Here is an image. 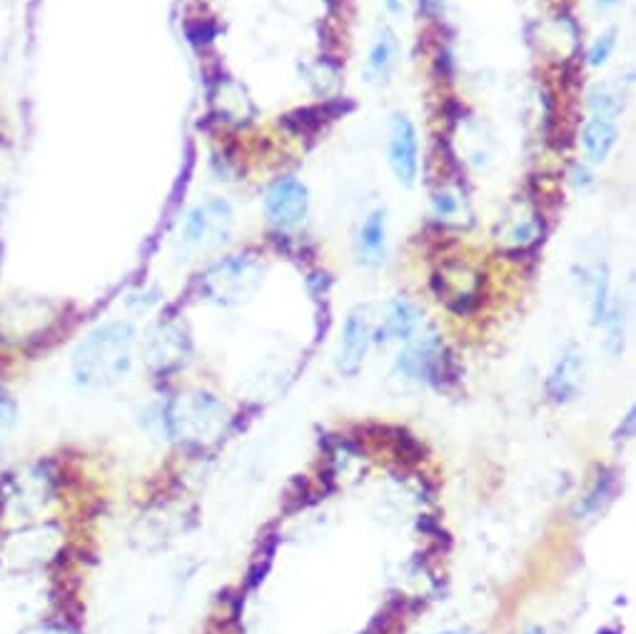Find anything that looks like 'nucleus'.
Masks as SVG:
<instances>
[{
	"instance_id": "1",
	"label": "nucleus",
	"mask_w": 636,
	"mask_h": 634,
	"mask_svg": "<svg viewBox=\"0 0 636 634\" xmlns=\"http://www.w3.org/2000/svg\"><path fill=\"white\" fill-rule=\"evenodd\" d=\"M138 332L128 320H108L88 332L70 357L75 385L108 387L125 380L133 370Z\"/></svg>"
},
{
	"instance_id": "2",
	"label": "nucleus",
	"mask_w": 636,
	"mask_h": 634,
	"mask_svg": "<svg viewBox=\"0 0 636 634\" xmlns=\"http://www.w3.org/2000/svg\"><path fill=\"white\" fill-rule=\"evenodd\" d=\"M262 280V263L255 255H230L200 275V295L217 305H237L250 298Z\"/></svg>"
},
{
	"instance_id": "3",
	"label": "nucleus",
	"mask_w": 636,
	"mask_h": 634,
	"mask_svg": "<svg viewBox=\"0 0 636 634\" xmlns=\"http://www.w3.org/2000/svg\"><path fill=\"white\" fill-rule=\"evenodd\" d=\"M232 223H235L232 205L222 198H210L205 203L193 205L183 215L178 233H175V245L185 253L217 248L230 238Z\"/></svg>"
},
{
	"instance_id": "4",
	"label": "nucleus",
	"mask_w": 636,
	"mask_h": 634,
	"mask_svg": "<svg viewBox=\"0 0 636 634\" xmlns=\"http://www.w3.org/2000/svg\"><path fill=\"white\" fill-rule=\"evenodd\" d=\"M307 213H310V193L307 185L300 183L292 175L277 178L275 183L267 188L265 193V218L270 220L275 228L290 230L305 223Z\"/></svg>"
},
{
	"instance_id": "5",
	"label": "nucleus",
	"mask_w": 636,
	"mask_h": 634,
	"mask_svg": "<svg viewBox=\"0 0 636 634\" xmlns=\"http://www.w3.org/2000/svg\"><path fill=\"white\" fill-rule=\"evenodd\" d=\"M387 155H390V168L400 185L412 188L417 173H420V138H417V128L412 125V120L405 115L392 118Z\"/></svg>"
},
{
	"instance_id": "6",
	"label": "nucleus",
	"mask_w": 636,
	"mask_h": 634,
	"mask_svg": "<svg viewBox=\"0 0 636 634\" xmlns=\"http://www.w3.org/2000/svg\"><path fill=\"white\" fill-rule=\"evenodd\" d=\"M372 342V320L370 308L360 305L347 315L345 327H342L340 352H337V370L347 377H355L360 367L365 365L367 350Z\"/></svg>"
},
{
	"instance_id": "7",
	"label": "nucleus",
	"mask_w": 636,
	"mask_h": 634,
	"mask_svg": "<svg viewBox=\"0 0 636 634\" xmlns=\"http://www.w3.org/2000/svg\"><path fill=\"white\" fill-rule=\"evenodd\" d=\"M190 355V340L178 325H163L160 322L153 332H150L148 342H145V360L148 367L158 375H168V372L178 370L185 365Z\"/></svg>"
},
{
	"instance_id": "8",
	"label": "nucleus",
	"mask_w": 636,
	"mask_h": 634,
	"mask_svg": "<svg viewBox=\"0 0 636 634\" xmlns=\"http://www.w3.org/2000/svg\"><path fill=\"white\" fill-rule=\"evenodd\" d=\"M442 342L434 335L420 337L417 342H410L405 352L397 357V370L410 380H434L442 370Z\"/></svg>"
},
{
	"instance_id": "9",
	"label": "nucleus",
	"mask_w": 636,
	"mask_h": 634,
	"mask_svg": "<svg viewBox=\"0 0 636 634\" xmlns=\"http://www.w3.org/2000/svg\"><path fill=\"white\" fill-rule=\"evenodd\" d=\"M422 315L417 310L415 303L405 298H395L385 310V320L377 330H372V342H387L397 340V342H410L415 337L417 327H420Z\"/></svg>"
},
{
	"instance_id": "10",
	"label": "nucleus",
	"mask_w": 636,
	"mask_h": 634,
	"mask_svg": "<svg viewBox=\"0 0 636 634\" xmlns=\"http://www.w3.org/2000/svg\"><path fill=\"white\" fill-rule=\"evenodd\" d=\"M434 285H437V293L444 295L449 305H452L457 313H462L467 308V303H474L479 295V285H482V278L477 273H472L464 265H457V268H444L442 273L434 278Z\"/></svg>"
},
{
	"instance_id": "11",
	"label": "nucleus",
	"mask_w": 636,
	"mask_h": 634,
	"mask_svg": "<svg viewBox=\"0 0 636 634\" xmlns=\"http://www.w3.org/2000/svg\"><path fill=\"white\" fill-rule=\"evenodd\" d=\"M357 258L367 268H375L385 260L387 253V213L385 208L372 210L362 223L360 233H357Z\"/></svg>"
},
{
	"instance_id": "12",
	"label": "nucleus",
	"mask_w": 636,
	"mask_h": 634,
	"mask_svg": "<svg viewBox=\"0 0 636 634\" xmlns=\"http://www.w3.org/2000/svg\"><path fill=\"white\" fill-rule=\"evenodd\" d=\"M582 375H584V355L574 345L564 350L562 360L554 367L552 377H549V395L557 402L574 400L582 390Z\"/></svg>"
},
{
	"instance_id": "13",
	"label": "nucleus",
	"mask_w": 636,
	"mask_h": 634,
	"mask_svg": "<svg viewBox=\"0 0 636 634\" xmlns=\"http://www.w3.org/2000/svg\"><path fill=\"white\" fill-rule=\"evenodd\" d=\"M619 138V130L612 120L604 118H592L582 130V145L584 153L592 163H604L609 158V153L614 150Z\"/></svg>"
},
{
	"instance_id": "14",
	"label": "nucleus",
	"mask_w": 636,
	"mask_h": 634,
	"mask_svg": "<svg viewBox=\"0 0 636 634\" xmlns=\"http://www.w3.org/2000/svg\"><path fill=\"white\" fill-rule=\"evenodd\" d=\"M397 53H400V45H397L395 33L390 28L377 30V38L370 48V58H367L370 75H375L377 80L390 78L397 65Z\"/></svg>"
},
{
	"instance_id": "15",
	"label": "nucleus",
	"mask_w": 636,
	"mask_h": 634,
	"mask_svg": "<svg viewBox=\"0 0 636 634\" xmlns=\"http://www.w3.org/2000/svg\"><path fill=\"white\" fill-rule=\"evenodd\" d=\"M587 105L592 110V118H604V120H617L624 110L622 95L614 93L607 85H594L587 95Z\"/></svg>"
},
{
	"instance_id": "16",
	"label": "nucleus",
	"mask_w": 636,
	"mask_h": 634,
	"mask_svg": "<svg viewBox=\"0 0 636 634\" xmlns=\"http://www.w3.org/2000/svg\"><path fill=\"white\" fill-rule=\"evenodd\" d=\"M612 305H614L612 298H609V270L597 268V273H594V290H592L594 325H604Z\"/></svg>"
},
{
	"instance_id": "17",
	"label": "nucleus",
	"mask_w": 636,
	"mask_h": 634,
	"mask_svg": "<svg viewBox=\"0 0 636 634\" xmlns=\"http://www.w3.org/2000/svg\"><path fill=\"white\" fill-rule=\"evenodd\" d=\"M614 48H617V30L609 28L604 30V33L594 40L592 48H589V65L599 68V65L607 63L609 55L614 53Z\"/></svg>"
},
{
	"instance_id": "18",
	"label": "nucleus",
	"mask_w": 636,
	"mask_h": 634,
	"mask_svg": "<svg viewBox=\"0 0 636 634\" xmlns=\"http://www.w3.org/2000/svg\"><path fill=\"white\" fill-rule=\"evenodd\" d=\"M18 422V402L0 385V430H10Z\"/></svg>"
},
{
	"instance_id": "19",
	"label": "nucleus",
	"mask_w": 636,
	"mask_h": 634,
	"mask_svg": "<svg viewBox=\"0 0 636 634\" xmlns=\"http://www.w3.org/2000/svg\"><path fill=\"white\" fill-rule=\"evenodd\" d=\"M607 492H609V477H604V480H599L597 487H594V490L589 492L587 500H584L582 505H579V512H592V510H597L599 502L604 500V495H607Z\"/></svg>"
},
{
	"instance_id": "20",
	"label": "nucleus",
	"mask_w": 636,
	"mask_h": 634,
	"mask_svg": "<svg viewBox=\"0 0 636 634\" xmlns=\"http://www.w3.org/2000/svg\"><path fill=\"white\" fill-rule=\"evenodd\" d=\"M432 203H434V213H437L439 218H449V215L457 213V200H454L449 193H437L432 198Z\"/></svg>"
},
{
	"instance_id": "21",
	"label": "nucleus",
	"mask_w": 636,
	"mask_h": 634,
	"mask_svg": "<svg viewBox=\"0 0 636 634\" xmlns=\"http://www.w3.org/2000/svg\"><path fill=\"white\" fill-rule=\"evenodd\" d=\"M574 185H577V190H587L589 185L594 183V178H592V173H589L587 168H584V165H574Z\"/></svg>"
},
{
	"instance_id": "22",
	"label": "nucleus",
	"mask_w": 636,
	"mask_h": 634,
	"mask_svg": "<svg viewBox=\"0 0 636 634\" xmlns=\"http://www.w3.org/2000/svg\"><path fill=\"white\" fill-rule=\"evenodd\" d=\"M509 238H512L514 245H527L529 240H534V228L532 225H519Z\"/></svg>"
},
{
	"instance_id": "23",
	"label": "nucleus",
	"mask_w": 636,
	"mask_h": 634,
	"mask_svg": "<svg viewBox=\"0 0 636 634\" xmlns=\"http://www.w3.org/2000/svg\"><path fill=\"white\" fill-rule=\"evenodd\" d=\"M387 8V13L390 15H402V10H405V5H402V0H382Z\"/></svg>"
},
{
	"instance_id": "24",
	"label": "nucleus",
	"mask_w": 636,
	"mask_h": 634,
	"mask_svg": "<svg viewBox=\"0 0 636 634\" xmlns=\"http://www.w3.org/2000/svg\"><path fill=\"white\" fill-rule=\"evenodd\" d=\"M5 213V190H0V218H3Z\"/></svg>"
},
{
	"instance_id": "25",
	"label": "nucleus",
	"mask_w": 636,
	"mask_h": 634,
	"mask_svg": "<svg viewBox=\"0 0 636 634\" xmlns=\"http://www.w3.org/2000/svg\"><path fill=\"white\" fill-rule=\"evenodd\" d=\"M599 5H602V8H612V5H617V0H597Z\"/></svg>"
},
{
	"instance_id": "26",
	"label": "nucleus",
	"mask_w": 636,
	"mask_h": 634,
	"mask_svg": "<svg viewBox=\"0 0 636 634\" xmlns=\"http://www.w3.org/2000/svg\"><path fill=\"white\" fill-rule=\"evenodd\" d=\"M527 634H544V630H539V627H534V630H529Z\"/></svg>"
},
{
	"instance_id": "27",
	"label": "nucleus",
	"mask_w": 636,
	"mask_h": 634,
	"mask_svg": "<svg viewBox=\"0 0 636 634\" xmlns=\"http://www.w3.org/2000/svg\"><path fill=\"white\" fill-rule=\"evenodd\" d=\"M442 634H469V632H442Z\"/></svg>"
},
{
	"instance_id": "28",
	"label": "nucleus",
	"mask_w": 636,
	"mask_h": 634,
	"mask_svg": "<svg viewBox=\"0 0 636 634\" xmlns=\"http://www.w3.org/2000/svg\"><path fill=\"white\" fill-rule=\"evenodd\" d=\"M0 447H3V430H0Z\"/></svg>"
}]
</instances>
